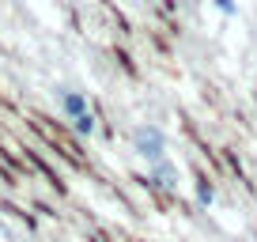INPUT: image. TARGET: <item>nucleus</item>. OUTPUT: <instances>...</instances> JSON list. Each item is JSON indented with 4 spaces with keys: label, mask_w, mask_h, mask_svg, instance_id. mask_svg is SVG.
<instances>
[{
    "label": "nucleus",
    "mask_w": 257,
    "mask_h": 242,
    "mask_svg": "<svg viewBox=\"0 0 257 242\" xmlns=\"http://www.w3.org/2000/svg\"><path fill=\"white\" fill-rule=\"evenodd\" d=\"M212 8H216L219 16H227V19L238 16V4H234V0H212Z\"/></svg>",
    "instance_id": "6"
},
{
    "label": "nucleus",
    "mask_w": 257,
    "mask_h": 242,
    "mask_svg": "<svg viewBox=\"0 0 257 242\" xmlns=\"http://www.w3.org/2000/svg\"><path fill=\"white\" fill-rule=\"evenodd\" d=\"M128 144H133V152H137L144 163L167 159V133H163L159 125H152V121H140V125H133V133H128Z\"/></svg>",
    "instance_id": "1"
},
{
    "label": "nucleus",
    "mask_w": 257,
    "mask_h": 242,
    "mask_svg": "<svg viewBox=\"0 0 257 242\" xmlns=\"http://www.w3.org/2000/svg\"><path fill=\"white\" fill-rule=\"evenodd\" d=\"M72 129L80 133V137H95V129H98V117L87 110V113H80V117L72 121Z\"/></svg>",
    "instance_id": "5"
},
{
    "label": "nucleus",
    "mask_w": 257,
    "mask_h": 242,
    "mask_svg": "<svg viewBox=\"0 0 257 242\" xmlns=\"http://www.w3.org/2000/svg\"><path fill=\"white\" fill-rule=\"evenodd\" d=\"M53 95H57V106H61V113H64L68 121H76L80 113H87V95H83V91H76V87H57Z\"/></svg>",
    "instance_id": "2"
},
{
    "label": "nucleus",
    "mask_w": 257,
    "mask_h": 242,
    "mask_svg": "<svg viewBox=\"0 0 257 242\" xmlns=\"http://www.w3.org/2000/svg\"><path fill=\"white\" fill-rule=\"evenodd\" d=\"M148 178H152L159 189H178V167L170 159H159L152 163V170H148Z\"/></svg>",
    "instance_id": "3"
},
{
    "label": "nucleus",
    "mask_w": 257,
    "mask_h": 242,
    "mask_svg": "<svg viewBox=\"0 0 257 242\" xmlns=\"http://www.w3.org/2000/svg\"><path fill=\"white\" fill-rule=\"evenodd\" d=\"M193 193H197V204H201V208H212V204H216V186H212L208 178H197V182H193Z\"/></svg>",
    "instance_id": "4"
}]
</instances>
